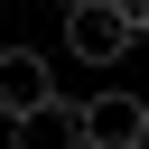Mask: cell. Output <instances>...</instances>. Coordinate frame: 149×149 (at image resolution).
I'll return each instance as SVG.
<instances>
[{"label":"cell","mask_w":149,"mask_h":149,"mask_svg":"<svg viewBox=\"0 0 149 149\" xmlns=\"http://www.w3.org/2000/svg\"><path fill=\"white\" fill-rule=\"evenodd\" d=\"M130 37H140V19L121 0H65V56L74 65H121Z\"/></svg>","instance_id":"1"},{"label":"cell","mask_w":149,"mask_h":149,"mask_svg":"<svg viewBox=\"0 0 149 149\" xmlns=\"http://www.w3.org/2000/svg\"><path fill=\"white\" fill-rule=\"evenodd\" d=\"M47 102H56V65H47L37 47H0V121L28 130Z\"/></svg>","instance_id":"2"},{"label":"cell","mask_w":149,"mask_h":149,"mask_svg":"<svg viewBox=\"0 0 149 149\" xmlns=\"http://www.w3.org/2000/svg\"><path fill=\"white\" fill-rule=\"evenodd\" d=\"M149 140V102L140 93H93L84 102V149H140Z\"/></svg>","instance_id":"3"},{"label":"cell","mask_w":149,"mask_h":149,"mask_svg":"<svg viewBox=\"0 0 149 149\" xmlns=\"http://www.w3.org/2000/svg\"><path fill=\"white\" fill-rule=\"evenodd\" d=\"M121 9H130V19H140V37H149V0H121Z\"/></svg>","instance_id":"4"},{"label":"cell","mask_w":149,"mask_h":149,"mask_svg":"<svg viewBox=\"0 0 149 149\" xmlns=\"http://www.w3.org/2000/svg\"><path fill=\"white\" fill-rule=\"evenodd\" d=\"M56 9H65V0H56Z\"/></svg>","instance_id":"5"}]
</instances>
